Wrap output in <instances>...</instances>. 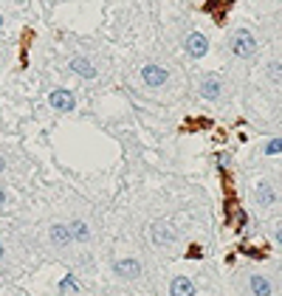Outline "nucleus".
<instances>
[{
  "label": "nucleus",
  "mask_w": 282,
  "mask_h": 296,
  "mask_svg": "<svg viewBox=\"0 0 282 296\" xmlns=\"http://www.w3.org/2000/svg\"><path fill=\"white\" fill-rule=\"evenodd\" d=\"M232 51L237 57H251L254 51H257V40L251 37V31H245V29H240V31H234V37H232Z\"/></svg>",
  "instance_id": "f257e3e1"
},
{
  "label": "nucleus",
  "mask_w": 282,
  "mask_h": 296,
  "mask_svg": "<svg viewBox=\"0 0 282 296\" xmlns=\"http://www.w3.org/2000/svg\"><path fill=\"white\" fill-rule=\"evenodd\" d=\"M186 51H189L195 60H201V57H206V51H209V40L201 34V31H192V34L186 37Z\"/></svg>",
  "instance_id": "f03ea898"
},
{
  "label": "nucleus",
  "mask_w": 282,
  "mask_h": 296,
  "mask_svg": "<svg viewBox=\"0 0 282 296\" xmlns=\"http://www.w3.org/2000/svg\"><path fill=\"white\" fill-rule=\"evenodd\" d=\"M141 79H144L147 85H153V88H158V85H164L166 79H170V73H166L164 68H158V65H144Z\"/></svg>",
  "instance_id": "7ed1b4c3"
},
{
  "label": "nucleus",
  "mask_w": 282,
  "mask_h": 296,
  "mask_svg": "<svg viewBox=\"0 0 282 296\" xmlns=\"http://www.w3.org/2000/svg\"><path fill=\"white\" fill-rule=\"evenodd\" d=\"M48 102H51V107H54V110H71L76 104V99H74V93H71V91H54Z\"/></svg>",
  "instance_id": "20e7f679"
},
{
  "label": "nucleus",
  "mask_w": 282,
  "mask_h": 296,
  "mask_svg": "<svg viewBox=\"0 0 282 296\" xmlns=\"http://www.w3.org/2000/svg\"><path fill=\"white\" fill-rule=\"evenodd\" d=\"M170 293L172 296H195V285H192V279L186 277H175L170 285Z\"/></svg>",
  "instance_id": "39448f33"
},
{
  "label": "nucleus",
  "mask_w": 282,
  "mask_h": 296,
  "mask_svg": "<svg viewBox=\"0 0 282 296\" xmlns=\"http://www.w3.org/2000/svg\"><path fill=\"white\" fill-rule=\"evenodd\" d=\"M172 237H175V231H172V226H170V223L158 220V223L153 226V240L158 243V246H166V243H172Z\"/></svg>",
  "instance_id": "423d86ee"
},
{
  "label": "nucleus",
  "mask_w": 282,
  "mask_h": 296,
  "mask_svg": "<svg viewBox=\"0 0 282 296\" xmlns=\"http://www.w3.org/2000/svg\"><path fill=\"white\" fill-rule=\"evenodd\" d=\"M201 96L209 99V102H215V99L220 96V79H215V76L203 79V82H201Z\"/></svg>",
  "instance_id": "0eeeda50"
},
{
  "label": "nucleus",
  "mask_w": 282,
  "mask_h": 296,
  "mask_svg": "<svg viewBox=\"0 0 282 296\" xmlns=\"http://www.w3.org/2000/svg\"><path fill=\"white\" fill-rule=\"evenodd\" d=\"M116 274L124 277V279H135V277H141V265L135 260H119L116 262Z\"/></svg>",
  "instance_id": "6e6552de"
},
{
  "label": "nucleus",
  "mask_w": 282,
  "mask_h": 296,
  "mask_svg": "<svg viewBox=\"0 0 282 296\" xmlns=\"http://www.w3.org/2000/svg\"><path fill=\"white\" fill-rule=\"evenodd\" d=\"M71 71L79 73V76H85V79H93V76H96V68L91 65V60H82V57L71 60Z\"/></svg>",
  "instance_id": "1a4fd4ad"
},
{
  "label": "nucleus",
  "mask_w": 282,
  "mask_h": 296,
  "mask_svg": "<svg viewBox=\"0 0 282 296\" xmlns=\"http://www.w3.org/2000/svg\"><path fill=\"white\" fill-rule=\"evenodd\" d=\"M271 282L265 277H251V293L254 296H271Z\"/></svg>",
  "instance_id": "9d476101"
},
{
  "label": "nucleus",
  "mask_w": 282,
  "mask_h": 296,
  "mask_svg": "<svg viewBox=\"0 0 282 296\" xmlns=\"http://www.w3.org/2000/svg\"><path fill=\"white\" fill-rule=\"evenodd\" d=\"M257 203H260V206H271V203H276V192L268 186V183H260V189H257Z\"/></svg>",
  "instance_id": "9b49d317"
},
{
  "label": "nucleus",
  "mask_w": 282,
  "mask_h": 296,
  "mask_svg": "<svg viewBox=\"0 0 282 296\" xmlns=\"http://www.w3.org/2000/svg\"><path fill=\"white\" fill-rule=\"evenodd\" d=\"M51 240L57 243V246H68L71 243V234H68V226H51Z\"/></svg>",
  "instance_id": "f8f14e48"
},
{
  "label": "nucleus",
  "mask_w": 282,
  "mask_h": 296,
  "mask_svg": "<svg viewBox=\"0 0 282 296\" xmlns=\"http://www.w3.org/2000/svg\"><path fill=\"white\" fill-rule=\"evenodd\" d=\"M68 234H71V240H88V226L82 220H74L68 226Z\"/></svg>",
  "instance_id": "ddd939ff"
},
{
  "label": "nucleus",
  "mask_w": 282,
  "mask_h": 296,
  "mask_svg": "<svg viewBox=\"0 0 282 296\" xmlns=\"http://www.w3.org/2000/svg\"><path fill=\"white\" fill-rule=\"evenodd\" d=\"M79 285H76V277L74 274H68L65 279H62V285H60V293H71V290H76Z\"/></svg>",
  "instance_id": "4468645a"
},
{
  "label": "nucleus",
  "mask_w": 282,
  "mask_h": 296,
  "mask_svg": "<svg viewBox=\"0 0 282 296\" xmlns=\"http://www.w3.org/2000/svg\"><path fill=\"white\" fill-rule=\"evenodd\" d=\"M279 150H282V141H279V139H274L268 147H265V152H268V155H276Z\"/></svg>",
  "instance_id": "2eb2a0df"
},
{
  "label": "nucleus",
  "mask_w": 282,
  "mask_h": 296,
  "mask_svg": "<svg viewBox=\"0 0 282 296\" xmlns=\"http://www.w3.org/2000/svg\"><path fill=\"white\" fill-rule=\"evenodd\" d=\"M271 79H274V82H279V62H274V65H271Z\"/></svg>",
  "instance_id": "dca6fc26"
},
{
  "label": "nucleus",
  "mask_w": 282,
  "mask_h": 296,
  "mask_svg": "<svg viewBox=\"0 0 282 296\" xmlns=\"http://www.w3.org/2000/svg\"><path fill=\"white\" fill-rule=\"evenodd\" d=\"M3 169H6V161H3V155H0V172H3Z\"/></svg>",
  "instance_id": "f3484780"
},
{
  "label": "nucleus",
  "mask_w": 282,
  "mask_h": 296,
  "mask_svg": "<svg viewBox=\"0 0 282 296\" xmlns=\"http://www.w3.org/2000/svg\"><path fill=\"white\" fill-rule=\"evenodd\" d=\"M3 200H6V195H3V189H0V203H3Z\"/></svg>",
  "instance_id": "a211bd4d"
},
{
  "label": "nucleus",
  "mask_w": 282,
  "mask_h": 296,
  "mask_svg": "<svg viewBox=\"0 0 282 296\" xmlns=\"http://www.w3.org/2000/svg\"><path fill=\"white\" fill-rule=\"evenodd\" d=\"M0 257H3V246H0Z\"/></svg>",
  "instance_id": "6ab92c4d"
},
{
  "label": "nucleus",
  "mask_w": 282,
  "mask_h": 296,
  "mask_svg": "<svg viewBox=\"0 0 282 296\" xmlns=\"http://www.w3.org/2000/svg\"><path fill=\"white\" fill-rule=\"evenodd\" d=\"M0 25H3V17H0Z\"/></svg>",
  "instance_id": "aec40b11"
}]
</instances>
